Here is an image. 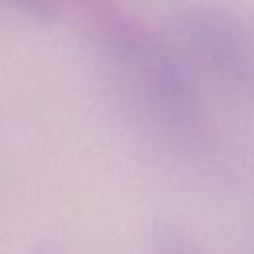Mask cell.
<instances>
[{"mask_svg":"<svg viewBox=\"0 0 254 254\" xmlns=\"http://www.w3.org/2000/svg\"><path fill=\"white\" fill-rule=\"evenodd\" d=\"M89 6L95 52L133 119L171 147L196 143L202 133L198 91L169 36L107 0Z\"/></svg>","mask_w":254,"mask_h":254,"instance_id":"obj_1","label":"cell"},{"mask_svg":"<svg viewBox=\"0 0 254 254\" xmlns=\"http://www.w3.org/2000/svg\"><path fill=\"white\" fill-rule=\"evenodd\" d=\"M167 36L190 69L222 89L254 101V22L216 2L177 6Z\"/></svg>","mask_w":254,"mask_h":254,"instance_id":"obj_2","label":"cell"},{"mask_svg":"<svg viewBox=\"0 0 254 254\" xmlns=\"http://www.w3.org/2000/svg\"><path fill=\"white\" fill-rule=\"evenodd\" d=\"M151 254H196L179 226L157 222L151 232Z\"/></svg>","mask_w":254,"mask_h":254,"instance_id":"obj_3","label":"cell"},{"mask_svg":"<svg viewBox=\"0 0 254 254\" xmlns=\"http://www.w3.org/2000/svg\"><path fill=\"white\" fill-rule=\"evenodd\" d=\"M18 8L26 10L28 14L40 20H54L62 8V0H10Z\"/></svg>","mask_w":254,"mask_h":254,"instance_id":"obj_4","label":"cell"},{"mask_svg":"<svg viewBox=\"0 0 254 254\" xmlns=\"http://www.w3.org/2000/svg\"><path fill=\"white\" fill-rule=\"evenodd\" d=\"M34 254H62L58 248H54L52 244H42V246H38L36 248V252Z\"/></svg>","mask_w":254,"mask_h":254,"instance_id":"obj_5","label":"cell"},{"mask_svg":"<svg viewBox=\"0 0 254 254\" xmlns=\"http://www.w3.org/2000/svg\"><path fill=\"white\" fill-rule=\"evenodd\" d=\"M83 2H87V4H91V2H97V0H83Z\"/></svg>","mask_w":254,"mask_h":254,"instance_id":"obj_6","label":"cell"}]
</instances>
